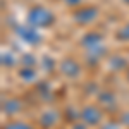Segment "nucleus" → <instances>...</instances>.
<instances>
[{"label":"nucleus","instance_id":"obj_20","mask_svg":"<svg viewBox=\"0 0 129 129\" xmlns=\"http://www.w3.org/2000/svg\"><path fill=\"white\" fill-rule=\"evenodd\" d=\"M81 0H66V4L67 5H71V7H76V5H79Z\"/></svg>","mask_w":129,"mask_h":129},{"label":"nucleus","instance_id":"obj_16","mask_svg":"<svg viewBox=\"0 0 129 129\" xmlns=\"http://www.w3.org/2000/svg\"><path fill=\"white\" fill-rule=\"evenodd\" d=\"M2 64H4L5 67H12V66L16 64V59L12 57V53H10V52H7V53L4 52V53H2Z\"/></svg>","mask_w":129,"mask_h":129},{"label":"nucleus","instance_id":"obj_14","mask_svg":"<svg viewBox=\"0 0 129 129\" xmlns=\"http://www.w3.org/2000/svg\"><path fill=\"white\" fill-rule=\"evenodd\" d=\"M110 69L112 71H120V69H127V62L120 57H112L110 59Z\"/></svg>","mask_w":129,"mask_h":129},{"label":"nucleus","instance_id":"obj_11","mask_svg":"<svg viewBox=\"0 0 129 129\" xmlns=\"http://www.w3.org/2000/svg\"><path fill=\"white\" fill-rule=\"evenodd\" d=\"M81 43H83V47H84V48L96 47V45H100V43H102V36H100L98 33H86Z\"/></svg>","mask_w":129,"mask_h":129},{"label":"nucleus","instance_id":"obj_1","mask_svg":"<svg viewBox=\"0 0 129 129\" xmlns=\"http://www.w3.org/2000/svg\"><path fill=\"white\" fill-rule=\"evenodd\" d=\"M26 19H28V24L33 28H50L55 22V16L52 10L45 9L41 5H35L29 9Z\"/></svg>","mask_w":129,"mask_h":129},{"label":"nucleus","instance_id":"obj_18","mask_svg":"<svg viewBox=\"0 0 129 129\" xmlns=\"http://www.w3.org/2000/svg\"><path fill=\"white\" fill-rule=\"evenodd\" d=\"M119 122L122 124V126L129 127V110H127V112H122V114L119 115Z\"/></svg>","mask_w":129,"mask_h":129},{"label":"nucleus","instance_id":"obj_5","mask_svg":"<svg viewBox=\"0 0 129 129\" xmlns=\"http://www.w3.org/2000/svg\"><path fill=\"white\" fill-rule=\"evenodd\" d=\"M98 105L102 107L103 110H107V112H117V96H115V93L114 91H110V89H100L98 93Z\"/></svg>","mask_w":129,"mask_h":129},{"label":"nucleus","instance_id":"obj_15","mask_svg":"<svg viewBox=\"0 0 129 129\" xmlns=\"http://www.w3.org/2000/svg\"><path fill=\"white\" fill-rule=\"evenodd\" d=\"M115 38L120 41H129V22H126L117 33H115Z\"/></svg>","mask_w":129,"mask_h":129},{"label":"nucleus","instance_id":"obj_19","mask_svg":"<svg viewBox=\"0 0 129 129\" xmlns=\"http://www.w3.org/2000/svg\"><path fill=\"white\" fill-rule=\"evenodd\" d=\"M89 126L88 124H84L83 120H78V122H72V127L71 129H88Z\"/></svg>","mask_w":129,"mask_h":129},{"label":"nucleus","instance_id":"obj_4","mask_svg":"<svg viewBox=\"0 0 129 129\" xmlns=\"http://www.w3.org/2000/svg\"><path fill=\"white\" fill-rule=\"evenodd\" d=\"M59 71L67 79H78L81 76V64L74 59H64L59 64Z\"/></svg>","mask_w":129,"mask_h":129},{"label":"nucleus","instance_id":"obj_10","mask_svg":"<svg viewBox=\"0 0 129 129\" xmlns=\"http://www.w3.org/2000/svg\"><path fill=\"white\" fill-rule=\"evenodd\" d=\"M17 76H19L22 81H26V83H33V81H36V71H35V67H26V66H21Z\"/></svg>","mask_w":129,"mask_h":129},{"label":"nucleus","instance_id":"obj_8","mask_svg":"<svg viewBox=\"0 0 129 129\" xmlns=\"http://www.w3.org/2000/svg\"><path fill=\"white\" fill-rule=\"evenodd\" d=\"M59 120H60V114L57 112V110H53V109L45 110V112L40 115V124H41L43 129H52L53 126L59 124Z\"/></svg>","mask_w":129,"mask_h":129},{"label":"nucleus","instance_id":"obj_12","mask_svg":"<svg viewBox=\"0 0 129 129\" xmlns=\"http://www.w3.org/2000/svg\"><path fill=\"white\" fill-rule=\"evenodd\" d=\"M62 117L67 119L69 122H78V120H81V110H78L76 107H71V105H69V107L64 109Z\"/></svg>","mask_w":129,"mask_h":129},{"label":"nucleus","instance_id":"obj_13","mask_svg":"<svg viewBox=\"0 0 129 129\" xmlns=\"http://www.w3.org/2000/svg\"><path fill=\"white\" fill-rule=\"evenodd\" d=\"M2 129H35V126H31L26 120H7Z\"/></svg>","mask_w":129,"mask_h":129},{"label":"nucleus","instance_id":"obj_2","mask_svg":"<svg viewBox=\"0 0 129 129\" xmlns=\"http://www.w3.org/2000/svg\"><path fill=\"white\" fill-rule=\"evenodd\" d=\"M103 112L105 110L98 103H86L81 107V120L84 124H88L89 127H96L103 122V117H105Z\"/></svg>","mask_w":129,"mask_h":129},{"label":"nucleus","instance_id":"obj_7","mask_svg":"<svg viewBox=\"0 0 129 129\" xmlns=\"http://www.w3.org/2000/svg\"><path fill=\"white\" fill-rule=\"evenodd\" d=\"M21 110H22V100H21V98L10 96V98H7V100L2 102V112H4L7 117H14V115H17Z\"/></svg>","mask_w":129,"mask_h":129},{"label":"nucleus","instance_id":"obj_17","mask_svg":"<svg viewBox=\"0 0 129 129\" xmlns=\"http://www.w3.org/2000/svg\"><path fill=\"white\" fill-rule=\"evenodd\" d=\"M21 64L22 66H26V67H35L36 66V59H35V55H22V59H21Z\"/></svg>","mask_w":129,"mask_h":129},{"label":"nucleus","instance_id":"obj_23","mask_svg":"<svg viewBox=\"0 0 129 129\" xmlns=\"http://www.w3.org/2000/svg\"><path fill=\"white\" fill-rule=\"evenodd\" d=\"M62 2H66V0H62Z\"/></svg>","mask_w":129,"mask_h":129},{"label":"nucleus","instance_id":"obj_21","mask_svg":"<svg viewBox=\"0 0 129 129\" xmlns=\"http://www.w3.org/2000/svg\"><path fill=\"white\" fill-rule=\"evenodd\" d=\"M126 81H127V84H129V67L126 69Z\"/></svg>","mask_w":129,"mask_h":129},{"label":"nucleus","instance_id":"obj_6","mask_svg":"<svg viewBox=\"0 0 129 129\" xmlns=\"http://www.w3.org/2000/svg\"><path fill=\"white\" fill-rule=\"evenodd\" d=\"M17 33H19V38L21 40H24L26 43H29V45H38L41 41V36L38 31H35L33 26H17Z\"/></svg>","mask_w":129,"mask_h":129},{"label":"nucleus","instance_id":"obj_22","mask_svg":"<svg viewBox=\"0 0 129 129\" xmlns=\"http://www.w3.org/2000/svg\"><path fill=\"white\" fill-rule=\"evenodd\" d=\"M124 2H126V4H129V0H124Z\"/></svg>","mask_w":129,"mask_h":129},{"label":"nucleus","instance_id":"obj_9","mask_svg":"<svg viewBox=\"0 0 129 129\" xmlns=\"http://www.w3.org/2000/svg\"><path fill=\"white\" fill-rule=\"evenodd\" d=\"M105 53H107V48L102 43L96 45V47H89V48H86V60L89 64H96L105 57Z\"/></svg>","mask_w":129,"mask_h":129},{"label":"nucleus","instance_id":"obj_3","mask_svg":"<svg viewBox=\"0 0 129 129\" xmlns=\"http://www.w3.org/2000/svg\"><path fill=\"white\" fill-rule=\"evenodd\" d=\"M98 17V9L96 7H79L72 12V19L76 21L78 24L84 26V24H91L93 21Z\"/></svg>","mask_w":129,"mask_h":129}]
</instances>
